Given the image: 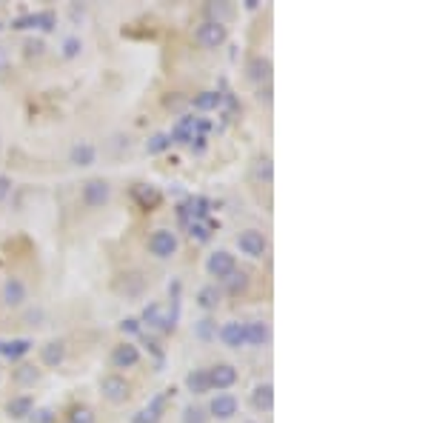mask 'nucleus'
Segmentation results:
<instances>
[{"label":"nucleus","instance_id":"f257e3e1","mask_svg":"<svg viewBox=\"0 0 428 423\" xmlns=\"http://www.w3.org/2000/svg\"><path fill=\"white\" fill-rule=\"evenodd\" d=\"M197 43L206 46V49H217L226 43V26L220 21H206L200 29H197Z\"/></svg>","mask_w":428,"mask_h":423},{"label":"nucleus","instance_id":"f03ea898","mask_svg":"<svg viewBox=\"0 0 428 423\" xmlns=\"http://www.w3.org/2000/svg\"><path fill=\"white\" fill-rule=\"evenodd\" d=\"M149 252L154 258H171L174 252H178V238H174L171 232H166V229H160V232H154L149 238Z\"/></svg>","mask_w":428,"mask_h":423},{"label":"nucleus","instance_id":"7ed1b4c3","mask_svg":"<svg viewBox=\"0 0 428 423\" xmlns=\"http://www.w3.org/2000/svg\"><path fill=\"white\" fill-rule=\"evenodd\" d=\"M109 195H111V189H109V183L100 180V178H94V180H86V183H83V203L92 206V209L103 206V203L109 200Z\"/></svg>","mask_w":428,"mask_h":423},{"label":"nucleus","instance_id":"20e7f679","mask_svg":"<svg viewBox=\"0 0 428 423\" xmlns=\"http://www.w3.org/2000/svg\"><path fill=\"white\" fill-rule=\"evenodd\" d=\"M208 272L214 275V278H220V280H228L231 275H235V269H237V263H235V255H228V252H214L211 258H208Z\"/></svg>","mask_w":428,"mask_h":423},{"label":"nucleus","instance_id":"39448f33","mask_svg":"<svg viewBox=\"0 0 428 423\" xmlns=\"http://www.w3.org/2000/svg\"><path fill=\"white\" fill-rule=\"evenodd\" d=\"M237 246H240V252L248 255V258H260L266 252V238L263 232H255V229H248V232H243L237 238Z\"/></svg>","mask_w":428,"mask_h":423},{"label":"nucleus","instance_id":"423d86ee","mask_svg":"<svg viewBox=\"0 0 428 423\" xmlns=\"http://www.w3.org/2000/svg\"><path fill=\"white\" fill-rule=\"evenodd\" d=\"M103 398L106 400H111V403H123L126 398H129V383L120 378V375H109V378H103Z\"/></svg>","mask_w":428,"mask_h":423},{"label":"nucleus","instance_id":"0eeeda50","mask_svg":"<svg viewBox=\"0 0 428 423\" xmlns=\"http://www.w3.org/2000/svg\"><path fill=\"white\" fill-rule=\"evenodd\" d=\"M237 383V369L228 367V363H217L211 372H208V386H217V389H228Z\"/></svg>","mask_w":428,"mask_h":423},{"label":"nucleus","instance_id":"6e6552de","mask_svg":"<svg viewBox=\"0 0 428 423\" xmlns=\"http://www.w3.org/2000/svg\"><path fill=\"white\" fill-rule=\"evenodd\" d=\"M111 363H114L118 369H131V367H138V363H140V352H138V346H131V343L118 346V349L111 352Z\"/></svg>","mask_w":428,"mask_h":423},{"label":"nucleus","instance_id":"1a4fd4ad","mask_svg":"<svg viewBox=\"0 0 428 423\" xmlns=\"http://www.w3.org/2000/svg\"><path fill=\"white\" fill-rule=\"evenodd\" d=\"M208 412L217 417V420H228V417H235L237 415V400L231 398V395H217L211 400V406H208Z\"/></svg>","mask_w":428,"mask_h":423},{"label":"nucleus","instance_id":"9d476101","mask_svg":"<svg viewBox=\"0 0 428 423\" xmlns=\"http://www.w3.org/2000/svg\"><path fill=\"white\" fill-rule=\"evenodd\" d=\"M220 338L226 346H231V349H240V346H246V326L243 323H226L220 329Z\"/></svg>","mask_w":428,"mask_h":423},{"label":"nucleus","instance_id":"9b49d317","mask_svg":"<svg viewBox=\"0 0 428 423\" xmlns=\"http://www.w3.org/2000/svg\"><path fill=\"white\" fill-rule=\"evenodd\" d=\"M94 158H97V152H94V146H92V143H86V141L74 143V146H72V152H69V161H72L74 166H92V163H94Z\"/></svg>","mask_w":428,"mask_h":423},{"label":"nucleus","instance_id":"f8f14e48","mask_svg":"<svg viewBox=\"0 0 428 423\" xmlns=\"http://www.w3.org/2000/svg\"><path fill=\"white\" fill-rule=\"evenodd\" d=\"M23 300H26V286L17 280V278L6 280V286H3V303L6 306H21Z\"/></svg>","mask_w":428,"mask_h":423},{"label":"nucleus","instance_id":"ddd939ff","mask_svg":"<svg viewBox=\"0 0 428 423\" xmlns=\"http://www.w3.org/2000/svg\"><path fill=\"white\" fill-rule=\"evenodd\" d=\"M63 355H66V346L61 340H52V343H46L41 349V360L46 363V367H61Z\"/></svg>","mask_w":428,"mask_h":423},{"label":"nucleus","instance_id":"4468645a","mask_svg":"<svg viewBox=\"0 0 428 423\" xmlns=\"http://www.w3.org/2000/svg\"><path fill=\"white\" fill-rule=\"evenodd\" d=\"M194 123H197L194 118H183L178 126L171 129L169 138H171V141H180V143H191L194 138H197V134H194V132H197V129H194Z\"/></svg>","mask_w":428,"mask_h":423},{"label":"nucleus","instance_id":"2eb2a0df","mask_svg":"<svg viewBox=\"0 0 428 423\" xmlns=\"http://www.w3.org/2000/svg\"><path fill=\"white\" fill-rule=\"evenodd\" d=\"M268 340V326L263 323V320H251V323H246V343H251V346H263Z\"/></svg>","mask_w":428,"mask_h":423},{"label":"nucleus","instance_id":"dca6fc26","mask_svg":"<svg viewBox=\"0 0 428 423\" xmlns=\"http://www.w3.org/2000/svg\"><path fill=\"white\" fill-rule=\"evenodd\" d=\"M32 398L29 395H21V398H12L9 400V406H6V412L12 415V417H26V415H32Z\"/></svg>","mask_w":428,"mask_h":423},{"label":"nucleus","instance_id":"f3484780","mask_svg":"<svg viewBox=\"0 0 428 423\" xmlns=\"http://www.w3.org/2000/svg\"><path fill=\"white\" fill-rule=\"evenodd\" d=\"M186 386H189L194 395H206V392H208V372L194 369V372L186 378Z\"/></svg>","mask_w":428,"mask_h":423},{"label":"nucleus","instance_id":"a211bd4d","mask_svg":"<svg viewBox=\"0 0 428 423\" xmlns=\"http://www.w3.org/2000/svg\"><path fill=\"white\" fill-rule=\"evenodd\" d=\"M271 74V63L266 61V57H255V61L248 63V78L251 81H268Z\"/></svg>","mask_w":428,"mask_h":423},{"label":"nucleus","instance_id":"6ab92c4d","mask_svg":"<svg viewBox=\"0 0 428 423\" xmlns=\"http://www.w3.org/2000/svg\"><path fill=\"white\" fill-rule=\"evenodd\" d=\"M275 389H271V383H263V386H257L255 389V395H251V400H255V406L257 409H271V400H275V395H271Z\"/></svg>","mask_w":428,"mask_h":423},{"label":"nucleus","instance_id":"aec40b11","mask_svg":"<svg viewBox=\"0 0 428 423\" xmlns=\"http://www.w3.org/2000/svg\"><path fill=\"white\" fill-rule=\"evenodd\" d=\"M29 349H32V343H29L26 338H21V340H12V343H6V346H3V355H6L9 360H17V358H23Z\"/></svg>","mask_w":428,"mask_h":423},{"label":"nucleus","instance_id":"412c9836","mask_svg":"<svg viewBox=\"0 0 428 423\" xmlns=\"http://www.w3.org/2000/svg\"><path fill=\"white\" fill-rule=\"evenodd\" d=\"M160 403H163V400L158 398V400H154L149 409L138 412V415H134V423H158V420H160Z\"/></svg>","mask_w":428,"mask_h":423},{"label":"nucleus","instance_id":"4be33fe9","mask_svg":"<svg viewBox=\"0 0 428 423\" xmlns=\"http://www.w3.org/2000/svg\"><path fill=\"white\" fill-rule=\"evenodd\" d=\"M194 106H197L200 112H208V109H217L220 106V94L217 92H203L194 98Z\"/></svg>","mask_w":428,"mask_h":423},{"label":"nucleus","instance_id":"5701e85b","mask_svg":"<svg viewBox=\"0 0 428 423\" xmlns=\"http://www.w3.org/2000/svg\"><path fill=\"white\" fill-rule=\"evenodd\" d=\"M197 303L203 306V309H214V306L220 303V295H217V289H214V286H206V289H200V295H197Z\"/></svg>","mask_w":428,"mask_h":423},{"label":"nucleus","instance_id":"b1692460","mask_svg":"<svg viewBox=\"0 0 428 423\" xmlns=\"http://www.w3.org/2000/svg\"><path fill=\"white\" fill-rule=\"evenodd\" d=\"M169 146H171V138H169V134H154V138L146 143L149 155H160V152H166Z\"/></svg>","mask_w":428,"mask_h":423},{"label":"nucleus","instance_id":"393cba45","mask_svg":"<svg viewBox=\"0 0 428 423\" xmlns=\"http://www.w3.org/2000/svg\"><path fill=\"white\" fill-rule=\"evenodd\" d=\"M134 198H138L143 206H154L158 203V192H154L151 186H138L134 189Z\"/></svg>","mask_w":428,"mask_h":423},{"label":"nucleus","instance_id":"a878e982","mask_svg":"<svg viewBox=\"0 0 428 423\" xmlns=\"http://www.w3.org/2000/svg\"><path fill=\"white\" fill-rule=\"evenodd\" d=\"M183 423H206V412L197 409V406H189L183 412Z\"/></svg>","mask_w":428,"mask_h":423},{"label":"nucleus","instance_id":"bb28decb","mask_svg":"<svg viewBox=\"0 0 428 423\" xmlns=\"http://www.w3.org/2000/svg\"><path fill=\"white\" fill-rule=\"evenodd\" d=\"M149 323H160L163 326V329H169V326H166V320L160 318V306H149V309H146V315H143Z\"/></svg>","mask_w":428,"mask_h":423},{"label":"nucleus","instance_id":"cd10ccee","mask_svg":"<svg viewBox=\"0 0 428 423\" xmlns=\"http://www.w3.org/2000/svg\"><path fill=\"white\" fill-rule=\"evenodd\" d=\"M69 420H72V423H94V417H92V412H89V409H83V406H81V409H74Z\"/></svg>","mask_w":428,"mask_h":423},{"label":"nucleus","instance_id":"c85d7f7f","mask_svg":"<svg viewBox=\"0 0 428 423\" xmlns=\"http://www.w3.org/2000/svg\"><path fill=\"white\" fill-rule=\"evenodd\" d=\"M52 412L49 409H41V412H32V423H52Z\"/></svg>","mask_w":428,"mask_h":423},{"label":"nucleus","instance_id":"c756f323","mask_svg":"<svg viewBox=\"0 0 428 423\" xmlns=\"http://www.w3.org/2000/svg\"><path fill=\"white\" fill-rule=\"evenodd\" d=\"M77 52H81V43H77L74 37H72V41H66V49H63V54H66V57H74Z\"/></svg>","mask_w":428,"mask_h":423},{"label":"nucleus","instance_id":"7c9ffc66","mask_svg":"<svg viewBox=\"0 0 428 423\" xmlns=\"http://www.w3.org/2000/svg\"><path fill=\"white\" fill-rule=\"evenodd\" d=\"M9 192H12V180H9V178H3V175H0V200H3V198L9 195Z\"/></svg>","mask_w":428,"mask_h":423},{"label":"nucleus","instance_id":"2f4dec72","mask_svg":"<svg viewBox=\"0 0 428 423\" xmlns=\"http://www.w3.org/2000/svg\"><path fill=\"white\" fill-rule=\"evenodd\" d=\"M268 163H271V161L266 158V161H260V169H257L260 175H266V178H271V166H268Z\"/></svg>","mask_w":428,"mask_h":423},{"label":"nucleus","instance_id":"473e14b6","mask_svg":"<svg viewBox=\"0 0 428 423\" xmlns=\"http://www.w3.org/2000/svg\"><path fill=\"white\" fill-rule=\"evenodd\" d=\"M123 332H129V335L138 332V320H126V323H123Z\"/></svg>","mask_w":428,"mask_h":423},{"label":"nucleus","instance_id":"72a5a7b5","mask_svg":"<svg viewBox=\"0 0 428 423\" xmlns=\"http://www.w3.org/2000/svg\"><path fill=\"white\" fill-rule=\"evenodd\" d=\"M208 332H211V320H203L200 323V338H208Z\"/></svg>","mask_w":428,"mask_h":423},{"label":"nucleus","instance_id":"f704fd0d","mask_svg":"<svg viewBox=\"0 0 428 423\" xmlns=\"http://www.w3.org/2000/svg\"><path fill=\"white\" fill-rule=\"evenodd\" d=\"M0 66H3V49H0Z\"/></svg>","mask_w":428,"mask_h":423}]
</instances>
